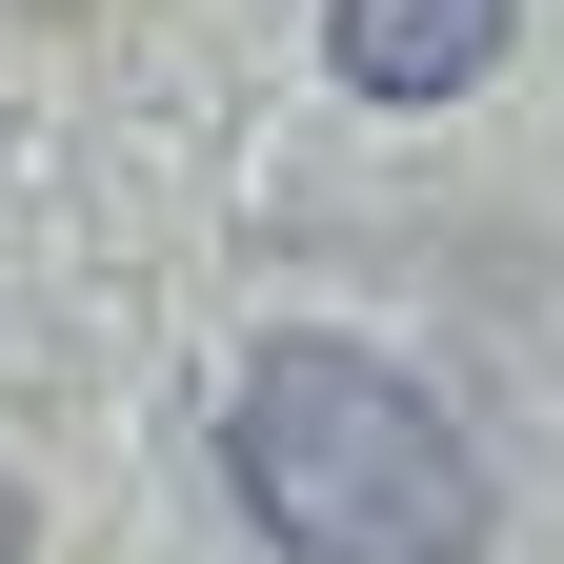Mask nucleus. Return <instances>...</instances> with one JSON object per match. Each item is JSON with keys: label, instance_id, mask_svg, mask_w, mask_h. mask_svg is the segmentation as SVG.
Wrapping results in <instances>:
<instances>
[{"label": "nucleus", "instance_id": "1", "mask_svg": "<svg viewBox=\"0 0 564 564\" xmlns=\"http://www.w3.org/2000/svg\"><path fill=\"white\" fill-rule=\"evenodd\" d=\"M223 484L282 564H484V444L364 343H262L223 383Z\"/></svg>", "mask_w": 564, "mask_h": 564}, {"label": "nucleus", "instance_id": "2", "mask_svg": "<svg viewBox=\"0 0 564 564\" xmlns=\"http://www.w3.org/2000/svg\"><path fill=\"white\" fill-rule=\"evenodd\" d=\"M505 21L524 0H323V61L364 101H464L484 61H505Z\"/></svg>", "mask_w": 564, "mask_h": 564}, {"label": "nucleus", "instance_id": "3", "mask_svg": "<svg viewBox=\"0 0 564 564\" xmlns=\"http://www.w3.org/2000/svg\"><path fill=\"white\" fill-rule=\"evenodd\" d=\"M0 564H21V484H0Z\"/></svg>", "mask_w": 564, "mask_h": 564}]
</instances>
